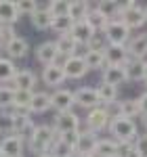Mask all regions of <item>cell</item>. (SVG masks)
I'll use <instances>...</instances> for the list:
<instances>
[{
  "label": "cell",
  "mask_w": 147,
  "mask_h": 157,
  "mask_svg": "<svg viewBox=\"0 0 147 157\" xmlns=\"http://www.w3.org/2000/svg\"><path fill=\"white\" fill-rule=\"evenodd\" d=\"M74 157H95V155H86V153H76Z\"/></svg>",
  "instance_id": "45"
},
{
  "label": "cell",
  "mask_w": 147,
  "mask_h": 157,
  "mask_svg": "<svg viewBox=\"0 0 147 157\" xmlns=\"http://www.w3.org/2000/svg\"><path fill=\"white\" fill-rule=\"evenodd\" d=\"M25 149V140L17 134H4L0 138V151L4 157H19L23 155Z\"/></svg>",
  "instance_id": "9"
},
{
  "label": "cell",
  "mask_w": 147,
  "mask_h": 157,
  "mask_svg": "<svg viewBox=\"0 0 147 157\" xmlns=\"http://www.w3.org/2000/svg\"><path fill=\"white\" fill-rule=\"evenodd\" d=\"M93 34H95V29L86 23V21H76V23L72 25V32H70L72 40L78 46H80V44H88V40L93 38Z\"/></svg>",
  "instance_id": "19"
},
{
  "label": "cell",
  "mask_w": 147,
  "mask_h": 157,
  "mask_svg": "<svg viewBox=\"0 0 147 157\" xmlns=\"http://www.w3.org/2000/svg\"><path fill=\"white\" fill-rule=\"evenodd\" d=\"M17 73V65L6 57H0V84H9Z\"/></svg>",
  "instance_id": "32"
},
{
  "label": "cell",
  "mask_w": 147,
  "mask_h": 157,
  "mask_svg": "<svg viewBox=\"0 0 147 157\" xmlns=\"http://www.w3.org/2000/svg\"><path fill=\"white\" fill-rule=\"evenodd\" d=\"M50 109V92H34L32 101H30V107L27 113H46Z\"/></svg>",
  "instance_id": "22"
},
{
  "label": "cell",
  "mask_w": 147,
  "mask_h": 157,
  "mask_svg": "<svg viewBox=\"0 0 147 157\" xmlns=\"http://www.w3.org/2000/svg\"><path fill=\"white\" fill-rule=\"evenodd\" d=\"M109 109L105 107H95L88 111V115H86V130L93 134L101 132V130H105L107 126H109Z\"/></svg>",
  "instance_id": "6"
},
{
  "label": "cell",
  "mask_w": 147,
  "mask_h": 157,
  "mask_svg": "<svg viewBox=\"0 0 147 157\" xmlns=\"http://www.w3.org/2000/svg\"><path fill=\"white\" fill-rule=\"evenodd\" d=\"M57 138L61 140L63 145L72 147L74 151H76V147H78V138H80V130H78V132H65V134H57Z\"/></svg>",
  "instance_id": "42"
},
{
  "label": "cell",
  "mask_w": 147,
  "mask_h": 157,
  "mask_svg": "<svg viewBox=\"0 0 147 157\" xmlns=\"http://www.w3.org/2000/svg\"><path fill=\"white\" fill-rule=\"evenodd\" d=\"M32 94H34V92H27V90H15V98H13V111L27 113V107H30Z\"/></svg>",
  "instance_id": "31"
},
{
  "label": "cell",
  "mask_w": 147,
  "mask_h": 157,
  "mask_svg": "<svg viewBox=\"0 0 147 157\" xmlns=\"http://www.w3.org/2000/svg\"><path fill=\"white\" fill-rule=\"evenodd\" d=\"M95 9H97L107 21H116V19H120V13H122V4L120 2H111V0H105V2H97L95 4Z\"/></svg>",
  "instance_id": "26"
},
{
  "label": "cell",
  "mask_w": 147,
  "mask_h": 157,
  "mask_svg": "<svg viewBox=\"0 0 147 157\" xmlns=\"http://www.w3.org/2000/svg\"><path fill=\"white\" fill-rule=\"evenodd\" d=\"M95 90H97V97H99L101 107H111V105H116V103H118V88H116V86L101 82Z\"/></svg>",
  "instance_id": "20"
},
{
  "label": "cell",
  "mask_w": 147,
  "mask_h": 157,
  "mask_svg": "<svg viewBox=\"0 0 147 157\" xmlns=\"http://www.w3.org/2000/svg\"><path fill=\"white\" fill-rule=\"evenodd\" d=\"M9 115H11V132L9 134H17L23 140H27V136L34 132V128H36L32 115L30 113H19V111H11Z\"/></svg>",
  "instance_id": "4"
},
{
  "label": "cell",
  "mask_w": 147,
  "mask_h": 157,
  "mask_svg": "<svg viewBox=\"0 0 147 157\" xmlns=\"http://www.w3.org/2000/svg\"><path fill=\"white\" fill-rule=\"evenodd\" d=\"M116 105H118V115H122V117H128V120H133L135 115H139L137 98H124V101L116 103Z\"/></svg>",
  "instance_id": "34"
},
{
  "label": "cell",
  "mask_w": 147,
  "mask_h": 157,
  "mask_svg": "<svg viewBox=\"0 0 147 157\" xmlns=\"http://www.w3.org/2000/svg\"><path fill=\"white\" fill-rule=\"evenodd\" d=\"M40 78L49 88H59L65 82V73H63V69L59 65H46L42 69V73H40Z\"/></svg>",
  "instance_id": "17"
},
{
  "label": "cell",
  "mask_w": 147,
  "mask_h": 157,
  "mask_svg": "<svg viewBox=\"0 0 147 157\" xmlns=\"http://www.w3.org/2000/svg\"><path fill=\"white\" fill-rule=\"evenodd\" d=\"M88 11H90V4L84 2V0H74V2H70V19H72L74 23L76 21H84Z\"/></svg>",
  "instance_id": "29"
},
{
  "label": "cell",
  "mask_w": 147,
  "mask_h": 157,
  "mask_svg": "<svg viewBox=\"0 0 147 157\" xmlns=\"http://www.w3.org/2000/svg\"><path fill=\"white\" fill-rule=\"evenodd\" d=\"M124 71H126V82H143L147 71V61L145 59H130L124 63Z\"/></svg>",
  "instance_id": "14"
},
{
  "label": "cell",
  "mask_w": 147,
  "mask_h": 157,
  "mask_svg": "<svg viewBox=\"0 0 147 157\" xmlns=\"http://www.w3.org/2000/svg\"><path fill=\"white\" fill-rule=\"evenodd\" d=\"M0 157H4V155H2V151H0Z\"/></svg>",
  "instance_id": "48"
},
{
  "label": "cell",
  "mask_w": 147,
  "mask_h": 157,
  "mask_svg": "<svg viewBox=\"0 0 147 157\" xmlns=\"http://www.w3.org/2000/svg\"><path fill=\"white\" fill-rule=\"evenodd\" d=\"M120 21L128 29H137L147 23V11L143 4L139 2H122V13H120Z\"/></svg>",
  "instance_id": "3"
},
{
  "label": "cell",
  "mask_w": 147,
  "mask_h": 157,
  "mask_svg": "<svg viewBox=\"0 0 147 157\" xmlns=\"http://www.w3.org/2000/svg\"><path fill=\"white\" fill-rule=\"evenodd\" d=\"M17 4V13H19V17H32L38 9V2H32V0H19V2H15Z\"/></svg>",
  "instance_id": "39"
},
{
  "label": "cell",
  "mask_w": 147,
  "mask_h": 157,
  "mask_svg": "<svg viewBox=\"0 0 147 157\" xmlns=\"http://www.w3.org/2000/svg\"><path fill=\"white\" fill-rule=\"evenodd\" d=\"M15 36H17V34H15V25H2V27H0V50L4 48Z\"/></svg>",
  "instance_id": "41"
},
{
  "label": "cell",
  "mask_w": 147,
  "mask_h": 157,
  "mask_svg": "<svg viewBox=\"0 0 147 157\" xmlns=\"http://www.w3.org/2000/svg\"><path fill=\"white\" fill-rule=\"evenodd\" d=\"M143 128L147 130V115H143Z\"/></svg>",
  "instance_id": "46"
},
{
  "label": "cell",
  "mask_w": 147,
  "mask_h": 157,
  "mask_svg": "<svg viewBox=\"0 0 147 157\" xmlns=\"http://www.w3.org/2000/svg\"><path fill=\"white\" fill-rule=\"evenodd\" d=\"M49 153H50L53 157H74V155H76V151H74L72 147L63 145L59 138H57V140L53 143V147L49 149Z\"/></svg>",
  "instance_id": "38"
},
{
  "label": "cell",
  "mask_w": 147,
  "mask_h": 157,
  "mask_svg": "<svg viewBox=\"0 0 147 157\" xmlns=\"http://www.w3.org/2000/svg\"><path fill=\"white\" fill-rule=\"evenodd\" d=\"M0 27H2V25H0Z\"/></svg>",
  "instance_id": "51"
},
{
  "label": "cell",
  "mask_w": 147,
  "mask_h": 157,
  "mask_svg": "<svg viewBox=\"0 0 147 157\" xmlns=\"http://www.w3.org/2000/svg\"><path fill=\"white\" fill-rule=\"evenodd\" d=\"M118 153V143L113 138H99L97 149H95V157H116Z\"/></svg>",
  "instance_id": "27"
},
{
  "label": "cell",
  "mask_w": 147,
  "mask_h": 157,
  "mask_svg": "<svg viewBox=\"0 0 147 157\" xmlns=\"http://www.w3.org/2000/svg\"><path fill=\"white\" fill-rule=\"evenodd\" d=\"M103 82L118 88V84L126 82V71H124V67H118V65H105V67H103Z\"/></svg>",
  "instance_id": "25"
},
{
  "label": "cell",
  "mask_w": 147,
  "mask_h": 157,
  "mask_svg": "<svg viewBox=\"0 0 147 157\" xmlns=\"http://www.w3.org/2000/svg\"><path fill=\"white\" fill-rule=\"evenodd\" d=\"M84 21L90 25L95 32H103V29L107 27V23H109V21H107V19H105V17H103V15L95 9V6H93V4H90V11H88V15H86Z\"/></svg>",
  "instance_id": "30"
},
{
  "label": "cell",
  "mask_w": 147,
  "mask_h": 157,
  "mask_svg": "<svg viewBox=\"0 0 147 157\" xmlns=\"http://www.w3.org/2000/svg\"><path fill=\"white\" fill-rule=\"evenodd\" d=\"M53 130L57 134L78 132V130H80V117H78L74 111L57 113V115H55V121H53Z\"/></svg>",
  "instance_id": "7"
},
{
  "label": "cell",
  "mask_w": 147,
  "mask_h": 157,
  "mask_svg": "<svg viewBox=\"0 0 147 157\" xmlns=\"http://www.w3.org/2000/svg\"><path fill=\"white\" fill-rule=\"evenodd\" d=\"M19 19L17 4L13 0H0V25H15Z\"/></svg>",
  "instance_id": "18"
},
{
  "label": "cell",
  "mask_w": 147,
  "mask_h": 157,
  "mask_svg": "<svg viewBox=\"0 0 147 157\" xmlns=\"http://www.w3.org/2000/svg\"><path fill=\"white\" fill-rule=\"evenodd\" d=\"M72 25L74 21L70 17H53V23H50V29L57 34V36H65L72 32Z\"/></svg>",
  "instance_id": "36"
},
{
  "label": "cell",
  "mask_w": 147,
  "mask_h": 157,
  "mask_svg": "<svg viewBox=\"0 0 147 157\" xmlns=\"http://www.w3.org/2000/svg\"><path fill=\"white\" fill-rule=\"evenodd\" d=\"M46 9L53 17H70V2L67 0H53L46 4Z\"/></svg>",
  "instance_id": "37"
},
{
  "label": "cell",
  "mask_w": 147,
  "mask_h": 157,
  "mask_svg": "<svg viewBox=\"0 0 147 157\" xmlns=\"http://www.w3.org/2000/svg\"><path fill=\"white\" fill-rule=\"evenodd\" d=\"M88 69H103L105 67V57L103 50H86V55L82 57Z\"/></svg>",
  "instance_id": "33"
},
{
  "label": "cell",
  "mask_w": 147,
  "mask_h": 157,
  "mask_svg": "<svg viewBox=\"0 0 147 157\" xmlns=\"http://www.w3.org/2000/svg\"><path fill=\"white\" fill-rule=\"evenodd\" d=\"M137 107H139V115H147V90L137 98Z\"/></svg>",
  "instance_id": "44"
},
{
  "label": "cell",
  "mask_w": 147,
  "mask_h": 157,
  "mask_svg": "<svg viewBox=\"0 0 147 157\" xmlns=\"http://www.w3.org/2000/svg\"><path fill=\"white\" fill-rule=\"evenodd\" d=\"M97 143H99V136L93 132H80V138H78V147H76V153H86V155H93L95 149H97Z\"/></svg>",
  "instance_id": "24"
},
{
  "label": "cell",
  "mask_w": 147,
  "mask_h": 157,
  "mask_svg": "<svg viewBox=\"0 0 147 157\" xmlns=\"http://www.w3.org/2000/svg\"><path fill=\"white\" fill-rule=\"evenodd\" d=\"M55 140H57V132L53 130V126H36L34 132L27 136L25 145L32 153L42 155V153H49V149L53 147Z\"/></svg>",
  "instance_id": "1"
},
{
  "label": "cell",
  "mask_w": 147,
  "mask_h": 157,
  "mask_svg": "<svg viewBox=\"0 0 147 157\" xmlns=\"http://www.w3.org/2000/svg\"><path fill=\"white\" fill-rule=\"evenodd\" d=\"M55 46H57V52L63 55V57H74V55H76V48H78V44L72 40L70 34H65V36H57Z\"/></svg>",
  "instance_id": "28"
},
{
  "label": "cell",
  "mask_w": 147,
  "mask_h": 157,
  "mask_svg": "<svg viewBox=\"0 0 147 157\" xmlns=\"http://www.w3.org/2000/svg\"><path fill=\"white\" fill-rule=\"evenodd\" d=\"M19 157H23V155H19Z\"/></svg>",
  "instance_id": "50"
},
{
  "label": "cell",
  "mask_w": 147,
  "mask_h": 157,
  "mask_svg": "<svg viewBox=\"0 0 147 157\" xmlns=\"http://www.w3.org/2000/svg\"><path fill=\"white\" fill-rule=\"evenodd\" d=\"M74 101H76V105L88 109V111L95 109V107H101L97 90H95L93 86H80L78 90H74Z\"/></svg>",
  "instance_id": "10"
},
{
  "label": "cell",
  "mask_w": 147,
  "mask_h": 157,
  "mask_svg": "<svg viewBox=\"0 0 147 157\" xmlns=\"http://www.w3.org/2000/svg\"><path fill=\"white\" fill-rule=\"evenodd\" d=\"M61 69H63V73H65V80H67V78H70V80H80V78H84L86 71H88L84 59H82L80 55L70 57V59L65 61V65H63Z\"/></svg>",
  "instance_id": "13"
},
{
  "label": "cell",
  "mask_w": 147,
  "mask_h": 157,
  "mask_svg": "<svg viewBox=\"0 0 147 157\" xmlns=\"http://www.w3.org/2000/svg\"><path fill=\"white\" fill-rule=\"evenodd\" d=\"M88 50H105V46H107V40H105V36H103V32H95L93 34V38L88 40Z\"/></svg>",
  "instance_id": "40"
},
{
  "label": "cell",
  "mask_w": 147,
  "mask_h": 157,
  "mask_svg": "<svg viewBox=\"0 0 147 157\" xmlns=\"http://www.w3.org/2000/svg\"><path fill=\"white\" fill-rule=\"evenodd\" d=\"M109 132L113 136L116 143H133L137 138V124L128 117H122V115H113L109 120Z\"/></svg>",
  "instance_id": "2"
},
{
  "label": "cell",
  "mask_w": 147,
  "mask_h": 157,
  "mask_svg": "<svg viewBox=\"0 0 147 157\" xmlns=\"http://www.w3.org/2000/svg\"><path fill=\"white\" fill-rule=\"evenodd\" d=\"M34 55H36L38 63H42V65L46 67V65H53V63H55V59H57L59 52H57L55 42H53V40H46V42H40V44L36 46Z\"/></svg>",
  "instance_id": "16"
},
{
  "label": "cell",
  "mask_w": 147,
  "mask_h": 157,
  "mask_svg": "<svg viewBox=\"0 0 147 157\" xmlns=\"http://www.w3.org/2000/svg\"><path fill=\"white\" fill-rule=\"evenodd\" d=\"M36 73L32 69H17V73L13 75L11 86L15 90H27V92H36Z\"/></svg>",
  "instance_id": "11"
},
{
  "label": "cell",
  "mask_w": 147,
  "mask_h": 157,
  "mask_svg": "<svg viewBox=\"0 0 147 157\" xmlns=\"http://www.w3.org/2000/svg\"><path fill=\"white\" fill-rule=\"evenodd\" d=\"M30 21H32V25L36 27V29H40V32H46V29H50V23H53V15L49 13V9H46V4H38L36 13L30 17Z\"/></svg>",
  "instance_id": "21"
},
{
  "label": "cell",
  "mask_w": 147,
  "mask_h": 157,
  "mask_svg": "<svg viewBox=\"0 0 147 157\" xmlns=\"http://www.w3.org/2000/svg\"><path fill=\"white\" fill-rule=\"evenodd\" d=\"M126 50L133 59H143L147 55V34H139L137 38L126 42Z\"/></svg>",
  "instance_id": "23"
},
{
  "label": "cell",
  "mask_w": 147,
  "mask_h": 157,
  "mask_svg": "<svg viewBox=\"0 0 147 157\" xmlns=\"http://www.w3.org/2000/svg\"><path fill=\"white\" fill-rule=\"evenodd\" d=\"M38 157H53L50 153H42V155H38Z\"/></svg>",
  "instance_id": "47"
},
{
  "label": "cell",
  "mask_w": 147,
  "mask_h": 157,
  "mask_svg": "<svg viewBox=\"0 0 147 157\" xmlns=\"http://www.w3.org/2000/svg\"><path fill=\"white\" fill-rule=\"evenodd\" d=\"M13 98H15V88L11 84H0V113L13 109Z\"/></svg>",
  "instance_id": "35"
},
{
  "label": "cell",
  "mask_w": 147,
  "mask_h": 157,
  "mask_svg": "<svg viewBox=\"0 0 147 157\" xmlns=\"http://www.w3.org/2000/svg\"><path fill=\"white\" fill-rule=\"evenodd\" d=\"M0 136H2V132H0Z\"/></svg>",
  "instance_id": "49"
},
{
  "label": "cell",
  "mask_w": 147,
  "mask_h": 157,
  "mask_svg": "<svg viewBox=\"0 0 147 157\" xmlns=\"http://www.w3.org/2000/svg\"><path fill=\"white\" fill-rule=\"evenodd\" d=\"M103 36L107 40V44L126 46V42L130 40V29H128L120 19H116V21H109V23H107V27L103 29Z\"/></svg>",
  "instance_id": "5"
},
{
  "label": "cell",
  "mask_w": 147,
  "mask_h": 157,
  "mask_svg": "<svg viewBox=\"0 0 147 157\" xmlns=\"http://www.w3.org/2000/svg\"><path fill=\"white\" fill-rule=\"evenodd\" d=\"M2 50L6 52V59H11L13 63H15V61L27 57V52H30V42H27L25 38H21V36H15Z\"/></svg>",
  "instance_id": "12"
},
{
  "label": "cell",
  "mask_w": 147,
  "mask_h": 157,
  "mask_svg": "<svg viewBox=\"0 0 147 157\" xmlns=\"http://www.w3.org/2000/svg\"><path fill=\"white\" fill-rule=\"evenodd\" d=\"M103 57H105V65H118V67H124V63L130 59L126 46H118V44H107L103 50Z\"/></svg>",
  "instance_id": "15"
},
{
  "label": "cell",
  "mask_w": 147,
  "mask_h": 157,
  "mask_svg": "<svg viewBox=\"0 0 147 157\" xmlns=\"http://www.w3.org/2000/svg\"><path fill=\"white\" fill-rule=\"evenodd\" d=\"M76 101H74V90L67 88H57L53 94H50V109H55L57 113H65V111H72Z\"/></svg>",
  "instance_id": "8"
},
{
  "label": "cell",
  "mask_w": 147,
  "mask_h": 157,
  "mask_svg": "<svg viewBox=\"0 0 147 157\" xmlns=\"http://www.w3.org/2000/svg\"><path fill=\"white\" fill-rule=\"evenodd\" d=\"M133 147H135L139 157H147V134H141L137 138V143H133Z\"/></svg>",
  "instance_id": "43"
}]
</instances>
